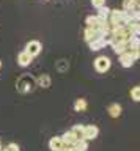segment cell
Here are the masks:
<instances>
[{
  "instance_id": "obj_1",
  "label": "cell",
  "mask_w": 140,
  "mask_h": 151,
  "mask_svg": "<svg viewBox=\"0 0 140 151\" xmlns=\"http://www.w3.org/2000/svg\"><path fill=\"white\" fill-rule=\"evenodd\" d=\"M35 85H36L35 79L29 74H24V76H21V77L17 79L16 88H17L19 93H32L35 90Z\"/></svg>"
},
{
  "instance_id": "obj_2",
  "label": "cell",
  "mask_w": 140,
  "mask_h": 151,
  "mask_svg": "<svg viewBox=\"0 0 140 151\" xmlns=\"http://www.w3.org/2000/svg\"><path fill=\"white\" fill-rule=\"evenodd\" d=\"M93 66H95V69H96V73H99V74H104L107 73V71L110 69V66H112V61L109 57H106V55H101V57H98V58L95 60V63H93Z\"/></svg>"
},
{
  "instance_id": "obj_3",
  "label": "cell",
  "mask_w": 140,
  "mask_h": 151,
  "mask_svg": "<svg viewBox=\"0 0 140 151\" xmlns=\"http://www.w3.org/2000/svg\"><path fill=\"white\" fill-rule=\"evenodd\" d=\"M24 50H25V52H29V54L35 58L36 55H39V54H41V50H43V46H41V42H39V41L32 40V41L27 42V46H25V49H24Z\"/></svg>"
},
{
  "instance_id": "obj_4",
  "label": "cell",
  "mask_w": 140,
  "mask_h": 151,
  "mask_svg": "<svg viewBox=\"0 0 140 151\" xmlns=\"http://www.w3.org/2000/svg\"><path fill=\"white\" fill-rule=\"evenodd\" d=\"M98 134H99V127L95 126V124H88V126L83 127V139H85V140L96 139Z\"/></svg>"
},
{
  "instance_id": "obj_5",
  "label": "cell",
  "mask_w": 140,
  "mask_h": 151,
  "mask_svg": "<svg viewBox=\"0 0 140 151\" xmlns=\"http://www.w3.org/2000/svg\"><path fill=\"white\" fill-rule=\"evenodd\" d=\"M32 61H33V57H32L29 52H25V50L19 52V55H17V65H19V66L27 68V66L32 65Z\"/></svg>"
},
{
  "instance_id": "obj_6",
  "label": "cell",
  "mask_w": 140,
  "mask_h": 151,
  "mask_svg": "<svg viewBox=\"0 0 140 151\" xmlns=\"http://www.w3.org/2000/svg\"><path fill=\"white\" fill-rule=\"evenodd\" d=\"M49 148H50V151H62L65 148V143H63L62 137H58V135L52 137V139L49 140Z\"/></svg>"
},
{
  "instance_id": "obj_7",
  "label": "cell",
  "mask_w": 140,
  "mask_h": 151,
  "mask_svg": "<svg viewBox=\"0 0 140 151\" xmlns=\"http://www.w3.org/2000/svg\"><path fill=\"white\" fill-rule=\"evenodd\" d=\"M118 60H120V65L123 66V68H131V66L134 65V58L129 55L128 50L123 52V54H120L118 55Z\"/></svg>"
},
{
  "instance_id": "obj_8",
  "label": "cell",
  "mask_w": 140,
  "mask_h": 151,
  "mask_svg": "<svg viewBox=\"0 0 140 151\" xmlns=\"http://www.w3.org/2000/svg\"><path fill=\"white\" fill-rule=\"evenodd\" d=\"M62 137V140H63V143L66 145V146H73L74 143H76V142L79 140L77 137H76V134H74L73 131H68V132H65L63 135H60Z\"/></svg>"
},
{
  "instance_id": "obj_9",
  "label": "cell",
  "mask_w": 140,
  "mask_h": 151,
  "mask_svg": "<svg viewBox=\"0 0 140 151\" xmlns=\"http://www.w3.org/2000/svg\"><path fill=\"white\" fill-rule=\"evenodd\" d=\"M110 46H112V49H113V52L116 55H120V54H123V52L128 50V42H124V41H112Z\"/></svg>"
},
{
  "instance_id": "obj_10",
  "label": "cell",
  "mask_w": 140,
  "mask_h": 151,
  "mask_svg": "<svg viewBox=\"0 0 140 151\" xmlns=\"http://www.w3.org/2000/svg\"><path fill=\"white\" fill-rule=\"evenodd\" d=\"M36 85H39L41 88H49L50 87V83H52V79H50V76L49 74H41L36 77Z\"/></svg>"
},
{
  "instance_id": "obj_11",
  "label": "cell",
  "mask_w": 140,
  "mask_h": 151,
  "mask_svg": "<svg viewBox=\"0 0 140 151\" xmlns=\"http://www.w3.org/2000/svg\"><path fill=\"white\" fill-rule=\"evenodd\" d=\"M121 112H123V107H121L118 102H113L107 107V113H109L112 118H118L121 115Z\"/></svg>"
},
{
  "instance_id": "obj_12",
  "label": "cell",
  "mask_w": 140,
  "mask_h": 151,
  "mask_svg": "<svg viewBox=\"0 0 140 151\" xmlns=\"http://www.w3.org/2000/svg\"><path fill=\"white\" fill-rule=\"evenodd\" d=\"M107 44H106V41L102 40V38H96V40H93L88 42V47L93 50V52H96V50H101V49H104Z\"/></svg>"
},
{
  "instance_id": "obj_13",
  "label": "cell",
  "mask_w": 140,
  "mask_h": 151,
  "mask_svg": "<svg viewBox=\"0 0 140 151\" xmlns=\"http://www.w3.org/2000/svg\"><path fill=\"white\" fill-rule=\"evenodd\" d=\"M83 38H85L87 42H90L93 40H96V38H99V35H98V30L93 27H87L85 32H83Z\"/></svg>"
},
{
  "instance_id": "obj_14",
  "label": "cell",
  "mask_w": 140,
  "mask_h": 151,
  "mask_svg": "<svg viewBox=\"0 0 140 151\" xmlns=\"http://www.w3.org/2000/svg\"><path fill=\"white\" fill-rule=\"evenodd\" d=\"M104 22H107V21H101V19L96 16V14H95V16H88V17L85 19L87 27H93V28H98L101 24H104Z\"/></svg>"
},
{
  "instance_id": "obj_15",
  "label": "cell",
  "mask_w": 140,
  "mask_h": 151,
  "mask_svg": "<svg viewBox=\"0 0 140 151\" xmlns=\"http://www.w3.org/2000/svg\"><path fill=\"white\" fill-rule=\"evenodd\" d=\"M109 14H110V8H107L106 5L96 8V16L99 17L101 21H107V19H109Z\"/></svg>"
},
{
  "instance_id": "obj_16",
  "label": "cell",
  "mask_w": 140,
  "mask_h": 151,
  "mask_svg": "<svg viewBox=\"0 0 140 151\" xmlns=\"http://www.w3.org/2000/svg\"><path fill=\"white\" fill-rule=\"evenodd\" d=\"M73 148H74V151H87L88 150V140L79 139L76 143L73 145Z\"/></svg>"
},
{
  "instance_id": "obj_17",
  "label": "cell",
  "mask_w": 140,
  "mask_h": 151,
  "mask_svg": "<svg viewBox=\"0 0 140 151\" xmlns=\"http://www.w3.org/2000/svg\"><path fill=\"white\" fill-rule=\"evenodd\" d=\"M87 107H88V104L83 98H79V99H76V102H74V110L76 112H83V110H87Z\"/></svg>"
},
{
  "instance_id": "obj_18",
  "label": "cell",
  "mask_w": 140,
  "mask_h": 151,
  "mask_svg": "<svg viewBox=\"0 0 140 151\" xmlns=\"http://www.w3.org/2000/svg\"><path fill=\"white\" fill-rule=\"evenodd\" d=\"M137 6H139V3L135 0H123V8L121 9H124V11H134Z\"/></svg>"
},
{
  "instance_id": "obj_19",
  "label": "cell",
  "mask_w": 140,
  "mask_h": 151,
  "mask_svg": "<svg viewBox=\"0 0 140 151\" xmlns=\"http://www.w3.org/2000/svg\"><path fill=\"white\" fill-rule=\"evenodd\" d=\"M128 27L131 28L134 36H140V21H132L128 24Z\"/></svg>"
},
{
  "instance_id": "obj_20",
  "label": "cell",
  "mask_w": 140,
  "mask_h": 151,
  "mask_svg": "<svg viewBox=\"0 0 140 151\" xmlns=\"http://www.w3.org/2000/svg\"><path fill=\"white\" fill-rule=\"evenodd\" d=\"M131 99L135 102H140V85H135V87L131 88Z\"/></svg>"
},
{
  "instance_id": "obj_21",
  "label": "cell",
  "mask_w": 140,
  "mask_h": 151,
  "mask_svg": "<svg viewBox=\"0 0 140 151\" xmlns=\"http://www.w3.org/2000/svg\"><path fill=\"white\" fill-rule=\"evenodd\" d=\"M83 127H85V124H74L71 131L76 134L77 139H83Z\"/></svg>"
},
{
  "instance_id": "obj_22",
  "label": "cell",
  "mask_w": 140,
  "mask_h": 151,
  "mask_svg": "<svg viewBox=\"0 0 140 151\" xmlns=\"http://www.w3.org/2000/svg\"><path fill=\"white\" fill-rule=\"evenodd\" d=\"M140 47V36H132L128 41V49H137Z\"/></svg>"
},
{
  "instance_id": "obj_23",
  "label": "cell",
  "mask_w": 140,
  "mask_h": 151,
  "mask_svg": "<svg viewBox=\"0 0 140 151\" xmlns=\"http://www.w3.org/2000/svg\"><path fill=\"white\" fill-rule=\"evenodd\" d=\"M128 52H129V55L134 58V61L140 58V47H137V49H128Z\"/></svg>"
},
{
  "instance_id": "obj_24",
  "label": "cell",
  "mask_w": 140,
  "mask_h": 151,
  "mask_svg": "<svg viewBox=\"0 0 140 151\" xmlns=\"http://www.w3.org/2000/svg\"><path fill=\"white\" fill-rule=\"evenodd\" d=\"M3 151H21V148L17 143H8L5 148H3Z\"/></svg>"
},
{
  "instance_id": "obj_25",
  "label": "cell",
  "mask_w": 140,
  "mask_h": 151,
  "mask_svg": "<svg viewBox=\"0 0 140 151\" xmlns=\"http://www.w3.org/2000/svg\"><path fill=\"white\" fill-rule=\"evenodd\" d=\"M91 5L95 8H99V6H102V5H106V0H91Z\"/></svg>"
},
{
  "instance_id": "obj_26",
  "label": "cell",
  "mask_w": 140,
  "mask_h": 151,
  "mask_svg": "<svg viewBox=\"0 0 140 151\" xmlns=\"http://www.w3.org/2000/svg\"><path fill=\"white\" fill-rule=\"evenodd\" d=\"M134 14H135V21H140V5H139L137 8H135Z\"/></svg>"
},
{
  "instance_id": "obj_27",
  "label": "cell",
  "mask_w": 140,
  "mask_h": 151,
  "mask_svg": "<svg viewBox=\"0 0 140 151\" xmlns=\"http://www.w3.org/2000/svg\"><path fill=\"white\" fill-rule=\"evenodd\" d=\"M62 151H74V148H73V146H66V145H65V148Z\"/></svg>"
},
{
  "instance_id": "obj_28",
  "label": "cell",
  "mask_w": 140,
  "mask_h": 151,
  "mask_svg": "<svg viewBox=\"0 0 140 151\" xmlns=\"http://www.w3.org/2000/svg\"><path fill=\"white\" fill-rule=\"evenodd\" d=\"M0 151H3V145H2V140H0Z\"/></svg>"
},
{
  "instance_id": "obj_29",
  "label": "cell",
  "mask_w": 140,
  "mask_h": 151,
  "mask_svg": "<svg viewBox=\"0 0 140 151\" xmlns=\"http://www.w3.org/2000/svg\"><path fill=\"white\" fill-rule=\"evenodd\" d=\"M0 69H2V60H0Z\"/></svg>"
},
{
  "instance_id": "obj_30",
  "label": "cell",
  "mask_w": 140,
  "mask_h": 151,
  "mask_svg": "<svg viewBox=\"0 0 140 151\" xmlns=\"http://www.w3.org/2000/svg\"><path fill=\"white\" fill-rule=\"evenodd\" d=\"M135 2H139V0H135Z\"/></svg>"
}]
</instances>
